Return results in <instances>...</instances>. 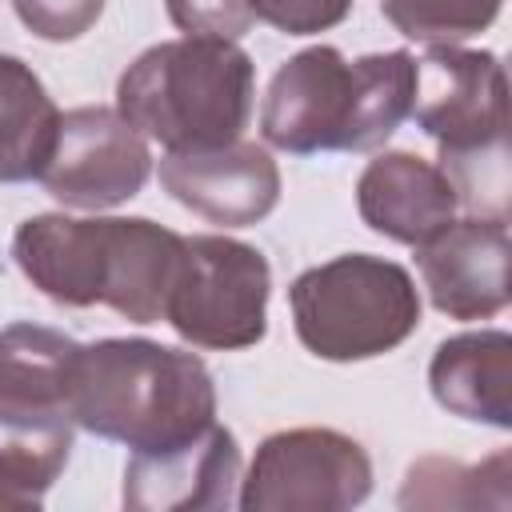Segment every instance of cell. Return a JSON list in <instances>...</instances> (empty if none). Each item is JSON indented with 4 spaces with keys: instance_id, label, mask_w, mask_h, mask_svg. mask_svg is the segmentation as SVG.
<instances>
[{
    "instance_id": "6da1fadb",
    "label": "cell",
    "mask_w": 512,
    "mask_h": 512,
    "mask_svg": "<svg viewBox=\"0 0 512 512\" xmlns=\"http://www.w3.org/2000/svg\"><path fill=\"white\" fill-rule=\"evenodd\" d=\"M184 236L148 216H28L12 236L16 268L64 308L108 304L132 324L164 320Z\"/></svg>"
},
{
    "instance_id": "7a4b0ae2",
    "label": "cell",
    "mask_w": 512,
    "mask_h": 512,
    "mask_svg": "<svg viewBox=\"0 0 512 512\" xmlns=\"http://www.w3.org/2000/svg\"><path fill=\"white\" fill-rule=\"evenodd\" d=\"M416 56L404 48L344 60L312 44L284 60L260 108V136L292 156L380 148L412 112Z\"/></svg>"
},
{
    "instance_id": "3957f363",
    "label": "cell",
    "mask_w": 512,
    "mask_h": 512,
    "mask_svg": "<svg viewBox=\"0 0 512 512\" xmlns=\"http://www.w3.org/2000/svg\"><path fill=\"white\" fill-rule=\"evenodd\" d=\"M68 416L76 428L132 452H168L216 424V384L188 348L108 336L80 344Z\"/></svg>"
},
{
    "instance_id": "277c9868",
    "label": "cell",
    "mask_w": 512,
    "mask_h": 512,
    "mask_svg": "<svg viewBox=\"0 0 512 512\" xmlns=\"http://www.w3.org/2000/svg\"><path fill=\"white\" fill-rule=\"evenodd\" d=\"M256 64L236 40L180 36L144 48L116 84V112L168 152L240 140L252 116Z\"/></svg>"
},
{
    "instance_id": "5b68a950",
    "label": "cell",
    "mask_w": 512,
    "mask_h": 512,
    "mask_svg": "<svg viewBox=\"0 0 512 512\" xmlns=\"http://www.w3.org/2000/svg\"><path fill=\"white\" fill-rule=\"evenodd\" d=\"M296 340L332 364L372 360L420 328V288L396 260L344 252L300 272L288 288Z\"/></svg>"
},
{
    "instance_id": "8992f818",
    "label": "cell",
    "mask_w": 512,
    "mask_h": 512,
    "mask_svg": "<svg viewBox=\"0 0 512 512\" xmlns=\"http://www.w3.org/2000/svg\"><path fill=\"white\" fill-rule=\"evenodd\" d=\"M272 268L260 248L232 236H184L164 320L192 348L236 352L268 332Z\"/></svg>"
},
{
    "instance_id": "52a82bcc",
    "label": "cell",
    "mask_w": 512,
    "mask_h": 512,
    "mask_svg": "<svg viewBox=\"0 0 512 512\" xmlns=\"http://www.w3.org/2000/svg\"><path fill=\"white\" fill-rule=\"evenodd\" d=\"M372 492V460L336 428H284L260 440L240 476L244 512H344Z\"/></svg>"
},
{
    "instance_id": "ba28073f",
    "label": "cell",
    "mask_w": 512,
    "mask_h": 512,
    "mask_svg": "<svg viewBox=\"0 0 512 512\" xmlns=\"http://www.w3.org/2000/svg\"><path fill=\"white\" fill-rule=\"evenodd\" d=\"M440 144V164L472 156H508V84L496 52L436 44L416 60V96L408 112Z\"/></svg>"
},
{
    "instance_id": "9c48e42d",
    "label": "cell",
    "mask_w": 512,
    "mask_h": 512,
    "mask_svg": "<svg viewBox=\"0 0 512 512\" xmlns=\"http://www.w3.org/2000/svg\"><path fill=\"white\" fill-rule=\"evenodd\" d=\"M152 172L148 140L104 104H84L60 116L56 148L40 172L52 200L80 212H104L132 200Z\"/></svg>"
},
{
    "instance_id": "30bf717a",
    "label": "cell",
    "mask_w": 512,
    "mask_h": 512,
    "mask_svg": "<svg viewBox=\"0 0 512 512\" xmlns=\"http://www.w3.org/2000/svg\"><path fill=\"white\" fill-rule=\"evenodd\" d=\"M160 184L176 204L224 228L260 224L280 204V168L252 140L168 152L160 160Z\"/></svg>"
},
{
    "instance_id": "8fae6325",
    "label": "cell",
    "mask_w": 512,
    "mask_h": 512,
    "mask_svg": "<svg viewBox=\"0 0 512 512\" xmlns=\"http://www.w3.org/2000/svg\"><path fill=\"white\" fill-rule=\"evenodd\" d=\"M508 220H452L416 244L428 300L448 320H492L508 304Z\"/></svg>"
},
{
    "instance_id": "7c38bea8",
    "label": "cell",
    "mask_w": 512,
    "mask_h": 512,
    "mask_svg": "<svg viewBox=\"0 0 512 512\" xmlns=\"http://www.w3.org/2000/svg\"><path fill=\"white\" fill-rule=\"evenodd\" d=\"M240 444L228 428L208 424L168 452H132L124 468V508L132 512H200L236 504Z\"/></svg>"
},
{
    "instance_id": "4fadbf2b",
    "label": "cell",
    "mask_w": 512,
    "mask_h": 512,
    "mask_svg": "<svg viewBox=\"0 0 512 512\" xmlns=\"http://www.w3.org/2000/svg\"><path fill=\"white\" fill-rule=\"evenodd\" d=\"M356 208L372 232L416 248L456 220L460 200L440 164L416 152H380L356 180Z\"/></svg>"
},
{
    "instance_id": "5bb4252c",
    "label": "cell",
    "mask_w": 512,
    "mask_h": 512,
    "mask_svg": "<svg viewBox=\"0 0 512 512\" xmlns=\"http://www.w3.org/2000/svg\"><path fill=\"white\" fill-rule=\"evenodd\" d=\"M428 388L460 420L512 428V336L500 328L460 332L432 352Z\"/></svg>"
},
{
    "instance_id": "9a60e30c",
    "label": "cell",
    "mask_w": 512,
    "mask_h": 512,
    "mask_svg": "<svg viewBox=\"0 0 512 512\" xmlns=\"http://www.w3.org/2000/svg\"><path fill=\"white\" fill-rule=\"evenodd\" d=\"M76 424L64 408L0 396V488L40 508L72 456Z\"/></svg>"
},
{
    "instance_id": "2e32d148",
    "label": "cell",
    "mask_w": 512,
    "mask_h": 512,
    "mask_svg": "<svg viewBox=\"0 0 512 512\" xmlns=\"http://www.w3.org/2000/svg\"><path fill=\"white\" fill-rule=\"evenodd\" d=\"M60 132V108L44 80L0 52V184L40 180Z\"/></svg>"
},
{
    "instance_id": "e0dca14e",
    "label": "cell",
    "mask_w": 512,
    "mask_h": 512,
    "mask_svg": "<svg viewBox=\"0 0 512 512\" xmlns=\"http://www.w3.org/2000/svg\"><path fill=\"white\" fill-rule=\"evenodd\" d=\"M80 344L44 324H8L0 332V396L52 404L68 412Z\"/></svg>"
},
{
    "instance_id": "ac0fdd59",
    "label": "cell",
    "mask_w": 512,
    "mask_h": 512,
    "mask_svg": "<svg viewBox=\"0 0 512 512\" xmlns=\"http://www.w3.org/2000/svg\"><path fill=\"white\" fill-rule=\"evenodd\" d=\"M512 456L492 452L484 464L420 456L400 488V508H508Z\"/></svg>"
},
{
    "instance_id": "d6986e66",
    "label": "cell",
    "mask_w": 512,
    "mask_h": 512,
    "mask_svg": "<svg viewBox=\"0 0 512 512\" xmlns=\"http://www.w3.org/2000/svg\"><path fill=\"white\" fill-rule=\"evenodd\" d=\"M504 0H380L384 20L416 44H460L500 16Z\"/></svg>"
},
{
    "instance_id": "ffe728a7",
    "label": "cell",
    "mask_w": 512,
    "mask_h": 512,
    "mask_svg": "<svg viewBox=\"0 0 512 512\" xmlns=\"http://www.w3.org/2000/svg\"><path fill=\"white\" fill-rule=\"evenodd\" d=\"M20 24L52 44L80 40L104 12V0H12Z\"/></svg>"
},
{
    "instance_id": "44dd1931",
    "label": "cell",
    "mask_w": 512,
    "mask_h": 512,
    "mask_svg": "<svg viewBox=\"0 0 512 512\" xmlns=\"http://www.w3.org/2000/svg\"><path fill=\"white\" fill-rule=\"evenodd\" d=\"M172 24L184 36H216V40H240L252 24V0H164Z\"/></svg>"
},
{
    "instance_id": "7402d4cb",
    "label": "cell",
    "mask_w": 512,
    "mask_h": 512,
    "mask_svg": "<svg viewBox=\"0 0 512 512\" xmlns=\"http://www.w3.org/2000/svg\"><path fill=\"white\" fill-rule=\"evenodd\" d=\"M356 0H252L256 20L272 24L276 32L288 36H312V32H328L336 28Z\"/></svg>"
}]
</instances>
